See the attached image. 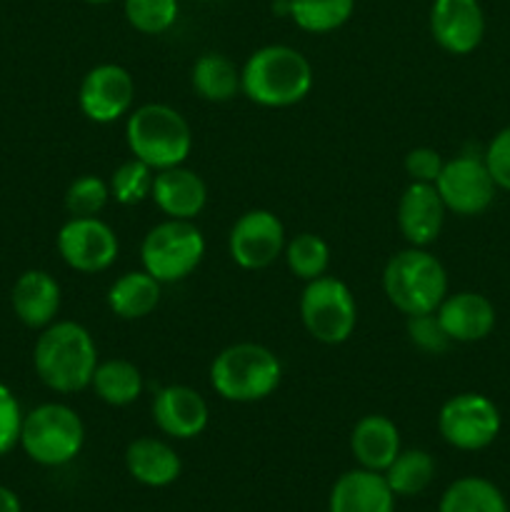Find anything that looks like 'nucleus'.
Listing matches in <instances>:
<instances>
[{"label": "nucleus", "mask_w": 510, "mask_h": 512, "mask_svg": "<svg viewBox=\"0 0 510 512\" xmlns=\"http://www.w3.org/2000/svg\"><path fill=\"white\" fill-rule=\"evenodd\" d=\"M98 363L93 335L75 320H55L35 340L33 368L53 393L73 395L90 388Z\"/></svg>", "instance_id": "1"}, {"label": "nucleus", "mask_w": 510, "mask_h": 512, "mask_svg": "<svg viewBox=\"0 0 510 512\" xmlns=\"http://www.w3.org/2000/svg\"><path fill=\"white\" fill-rule=\"evenodd\" d=\"M313 65L290 45H263L240 68V88L263 108H290L313 90Z\"/></svg>", "instance_id": "2"}, {"label": "nucleus", "mask_w": 510, "mask_h": 512, "mask_svg": "<svg viewBox=\"0 0 510 512\" xmlns=\"http://www.w3.org/2000/svg\"><path fill=\"white\" fill-rule=\"evenodd\" d=\"M125 143L133 158L158 170L185 165L193 153V130L175 108L165 103H145L130 110L125 120Z\"/></svg>", "instance_id": "3"}, {"label": "nucleus", "mask_w": 510, "mask_h": 512, "mask_svg": "<svg viewBox=\"0 0 510 512\" xmlns=\"http://www.w3.org/2000/svg\"><path fill=\"white\" fill-rule=\"evenodd\" d=\"M383 293L405 318L435 313L448 295V273L433 253L410 245L385 263Z\"/></svg>", "instance_id": "4"}, {"label": "nucleus", "mask_w": 510, "mask_h": 512, "mask_svg": "<svg viewBox=\"0 0 510 512\" xmlns=\"http://www.w3.org/2000/svg\"><path fill=\"white\" fill-rule=\"evenodd\" d=\"M283 365L260 343H235L220 350L210 365V385L228 403H260L278 390Z\"/></svg>", "instance_id": "5"}, {"label": "nucleus", "mask_w": 510, "mask_h": 512, "mask_svg": "<svg viewBox=\"0 0 510 512\" xmlns=\"http://www.w3.org/2000/svg\"><path fill=\"white\" fill-rule=\"evenodd\" d=\"M20 448L43 468L73 463L85 445V425L65 403H43L23 415Z\"/></svg>", "instance_id": "6"}, {"label": "nucleus", "mask_w": 510, "mask_h": 512, "mask_svg": "<svg viewBox=\"0 0 510 512\" xmlns=\"http://www.w3.org/2000/svg\"><path fill=\"white\" fill-rule=\"evenodd\" d=\"M205 258V238L193 220L165 218L153 225L140 243V263L158 283H180L195 273Z\"/></svg>", "instance_id": "7"}, {"label": "nucleus", "mask_w": 510, "mask_h": 512, "mask_svg": "<svg viewBox=\"0 0 510 512\" xmlns=\"http://www.w3.org/2000/svg\"><path fill=\"white\" fill-rule=\"evenodd\" d=\"M298 310L300 323L310 338L323 345L345 343L358 325V303L353 290L333 275L305 283Z\"/></svg>", "instance_id": "8"}, {"label": "nucleus", "mask_w": 510, "mask_h": 512, "mask_svg": "<svg viewBox=\"0 0 510 512\" xmlns=\"http://www.w3.org/2000/svg\"><path fill=\"white\" fill-rule=\"evenodd\" d=\"M500 410L480 393H458L445 400L438 413V433L450 448L478 453L500 435Z\"/></svg>", "instance_id": "9"}, {"label": "nucleus", "mask_w": 510, "mask_h": 512, "mask_svg": "<svg viewBox=\"0 0 510 512\" xmlns=\"http://www.w3.org/2000/svg\"><path fill=\"white\" fill-rule=\"evenodd\" d=\"M55 248L75 273L95 275L118 260L120 243L115 230L100 218H70L55 235Z\"/></svg>", "instance_id": "10"}, {"label": "nucleus", "mask_w": 510, "mask_h": 512, "mask_svg": "<svg viewBox=\"0 0 510 512\" xmlns=\"http://www.w3.org/2000/svg\"><path fill=\"white\" fill-rule=\"evenodd\" d=\"M435 188H438L448 213L475 218L493 205L498 185L490 178V170L483 158L455 155V158L445 160L443 170L435 180Z\"/></svg>", "instance_id": "11"}, {"label": "nucleus", "mask_w": 510, "mask_h": 512, "mask_svg": "<svg viewBox=\"0 0 510 512\" xmlns=\"http://www.w3.org/2000/svg\"><path fill=\"white\" fill-rule=\"evenodd\" d=\"M283 220L265 208L245 210L228 235V253L243 270L270 268L285 250Z\"/></svg>", "instance_id": "12"}, {"label": "nucleus", "mask_w": 510, "mask_h": 512, "mask_svg": "<svg viewBox=\"0 0 510 512\" xmlns=\"http://www.w3.org/2000/svg\"><path fill=\"white\" fill-rule=\"evenodd\" d=\"M135 80L123 65L103 63L85 73L78 88V108L98 125L115 123L133 110Z\"/></svg>", "instance_id": "13"}, {"label": "nucleus", "mask_w": 510, "mask_h": 512, "mask_svg": "<svg viewBox=\"0 0 510 512\" xmlns=\"http://www.w3.org/2000/svg\"><path fill=\"white\" fill-rule=\"evenodd\" d=\"M430 35L450 55H470L485 38V13L478 0H433Z\"/></svg>", "instance_id": "14"}, {"label": "nucleus", "mask_w": 510, "mask_h": 512, "mask_svg": "<svg viewBox=\"0 0 510 512\" xmlns=\"http://www.w3.org/2000/svg\"><path fill=\"white\" fill-rule=\"evenodd\" d=\"M153 423L168 438L193 440L208 428L210 408L195 388L165 385L153 398Z\"/></svg>", "instance_id": "15"}, {"label": "nucleus", "mask_w": 510, "mask_h": 512, "mask_svg": "<svg viewBox=\"0 0 510 512\" xmlns=\"http://www.w3.org/2000/svg\"><path fill=\"white\" fill-rule=\"evenodd\" d=\"M445 213L448 208L435 185L410 183L400 195L395 220H398V230L405 243L413 248H428L443 230Z\"/></svg>", "instance_id": "16"}, {"label": "nucleus", "mask_w": 510, "mask_h": 512, "mask_svg": "<svg viewBox=\"0 0 510 512\" xmlns=\"http://www.w3.org/2000/svg\"><path fill=\"white\" fill-rule=\"evenodd\" d=\"M150 198L165 218L195 220L208 205V185L195 170L175 165L155 173Z\"/></svg>", "instance_id": "17"}, {"label": "nucleus", "mask_w": 510, "mask_h": 512, "mask_svg": "<svg viewBox=\"0 0 510 512\" xmlns=\"http://www.w3.org/2000/svg\"><path fill=\"white\" fill-rule=\"evenodd\" d=\"M438 313L440 325L453 343H480L495 328V308L485 295L473 290L445 295Z\"/></svg>", "instance_id": "18"}, {"label": "nucleus", "mask_w": 510, "mask_h": 512, "mask_svg": "<svg viewBox=\"0 0 510 512\" xmlns=\"http://www.w3.org/2000/svg\"><path fill=\"white\" fill-rule=\"evenodd\" d=\"M328 512H395V493L383 473L355 468L335 480Z\"/></svg>", "instance_id": "19"}, {"label": "nucleus", "mask_w": 510, "mask_h": 512, "mask_svg": "<svg viewBox=\"0 0 510 512\" xmlns=\"http://www.w3.org/2000/svg\"><path fill=\"white\" fill-rule=\"evenodd\" d=\"M60 283L45 270H25L13 285L10 303L15 318L33 330L48 328L60 313Z\"/></svg>", "instance_id": "20"}, {"label": "nucleus", "mask_w": 510, "mask_h": 512, "mask_svg": "<svg viewBox=\"0 0 510 512\" xmlns=\"http://www.w3.org/2000/svg\"><path fill=\"white\" fill-rule=\"evenodd\" d=\"M400 450H403L400 430L388 415H363L350 433V453H353L358 468L385 473V468L398 458Z\"/></svg>", "instance_id": "21"}, {"label": "nucleus", "mask_w": 510, "mask_h": 512, "mask_svg": "<svg viewBox=\"0 0 510 512\" xmlns=\"http://www.w3.org/2000/svg\"><path fill=\"white\" fill-rule=\"evenodd\" d=\"M125 470L135 483L145 488H168L180 478V455L170 443L160 438H135L125 448Z\"/></svg>", "instance_id": "22"}, {"label": "nucleus", "mask_w": 510, "mask_h": 512, "mask_svg": "<svg viewBox=\"0 0 510 512\" xmlns=\"http://www.w3.org/2000/svg\"><path fill=\"white\" fill-rule=\"evenodd\" d=\"M160 295L163 283L145 270H130L108 288V308L120 320H143L158 308Z\"/></svg>", "instance_id": "23"}, {"label": "nucleus", "mask_w": 510, "mask_h": 512, "mask_svg": "<svg viewBox=\"0 0 510 512\" xmlns=\"http://www.w3.org/2000/svg\"><path fill=\"white\" fill-rule=\"evenodd\" d=\"M190 83L198 98L208 103H228L235 95L243 93L240 88V68L223 53H203L193 63Z\"/></svg>", "instance_id": "24"}, {"label": "nucleus", "mask_w": 510, "mask_h": 512, "mask_svg": "<svg viewBox=\"0 0 510 512\" xmlns=\"http://www.w3.org/2000/svg\"><path fill=\"white\" fill-rule=\"evenodd\" d=\"M143 373L135 363L123 358L105 360L95 368L90 388L110 408H125L143 395Z\"/></svg>", "instance_id": "25"}, {"label": "nucleus", "mask_w": 510, "mask_h": 512, "mask_svg": "<svg viewBox=\"0 0 510 512\" xmlns=\"http://www.w3.org/2000/svg\"><path fill=\"white\" fill-rule=\"evenodd\" d=\"M438 512H510L503 490L478 475H465L440 495Z\"/></svg>", "instance_id": "26"}, {"label": "nucleus", "mask_w": 510, "mask_h": 512, "mask_svg": "<svg viewBox=\"0 0 510 512\" xmlns=\"http://www.w3.org/2000/svg\"><path fill=\"white\" fill-rule=\"evenodd\" d=\"M383 478L395 493V498H413V495L425 493L435 478L433 455L420 448L400 450L398 458L385 468Z\"/></svg>", "instance_id": "27"}, {"label": "nucleus", "mask_w": 510, "mask_h": 512, "mask_svg": "<svg viewBox=\"0 0 510 512\" xmlns=\"http://www.w3.org/2000/svg\"><path fill=\"white\" fill-rule=\"evenodd\" d=\"M355 10V0H288V15L300 30L313 35L343 28Z\"/></svg>", "instance_id": "28"}, {"label": "nucleus", "mask_w": 510, "mask_h": 512, "mask_svg": "<svg viewBox=\"0 0 510 512\" xmlns=\"http://www.w3.org/2000/svg\"><path fill=\"white\" fill-rule=\"evenodd\" d=\"M283 258L288 263V270L295 278L310 280L323 278L330 268V245L315 233H300L293 240L285 243Z\"/></svg>", "instance_id": "29"}, {"label": "nucleus", "mask_w": 510, "mask_h": 512, "mask_svg": "<svg viewBox=\"0 0 510 512\" xmlns=\"http://www.w3.org/2000/svg\"><path fill=\"white\" fill-rule=\"evenodd\" d=\"M155 170L150 165H145L143 160L130 158L125 163H120L118 168L110 175V198L120 205H138L145 198H150V190H153Z\"/></svg>", "instance_id": "30"}, {"label": "nucleus", "mask_w": 510, "mask_h": 512, "mask_svg": "<svg viewBox=\"0 0 510 512\" xmlns=\"http://www.w3.org/2000/svg\"><path fill=\"white\" fill-rule=\"evenodd\" d=\"M123 13L130 28L138 33L160 35L175 25L180 3L178 0H125Z\"/></svg>", "instance_id": "31"}, {"label": "nucleus", "mask_w": 510, "mask_h": 512, "mask_svg": "<svg viewBox=\"0 0 510 512\" xmlns=\"http://www.w3.org/2000/svg\"><path fill=\"white\" fill-rule=\"evenodd\" d=\"M110 200V185L98 175H80L65 190L70 218H98Z\"/></svg>", "instance_id": "32"}, {"label": "nucleus", "mask_w": 510, "mask_h": 512, "mask_svg": "<svg viewBox=\"0 0 510 512\" xmlns=\"http://www.w3.org/2000/svg\"><path fill=\"white\" fill-rule=\"evenodd\" d=\"M408 338L410 343L418 350L430 355H440L450 348L453 340L440 325L438 313H425V315H410L408 318Z\"/></svg>", "instance_id": "33"}, {"label": "nucleus", "mask_w": 510, "mask_h": 512, "mask_svg": "<svg viewBox=\"0 0 510 512\" xmlns=\"http://www.w3.org/2000/svg\"><path fill=\"white\" fill-rule=\"evenodd\" d=\"M20 428H23V410L18 398L8 385L0 383V458L20 443Z\"/></svg>", "instance_id": "34"}, {"label": "nucleus", "mask_w": 510, "mask_h": 512, "mask_svg": "<svg viewBox=\"0 0 510 512\" xmlns=\"http://www.w3.org/2000/svg\"><path fill=\"white\" fill-rule=\"evenodd\" d=\"M483 160L488 165L490 178L495 180V185L510 193V125L493 135V140L485 148Z\"/></svg>", "instance_id": "35"}, {"label": "nucleus", "mask_w": 510, "mask_h": 512, "mask_svg": "<svg viewBox=\"0 0 510 512\" xmlns=\"http://www.w3.org/2000/svg\"><path fill=\"white\" fill-rule=\"evenodd\" d=\"M445 160L435 148H413L405 155V173L410 183H430L435 185Z\"/></svg>", "instance_id": "36"}, {"label": "nucleus", "mask_w": 510, "mask_h": 512, "mask_svg": "<svg viewBox=\"0 0 510 512\" xmlns=\"http://www.w3.org/2000/svg\"><path fill=\"white\" fill-rule=\"evenodd\" d=\"M0 512H23L20 498L10 488L0 485Z\"/></svg>", "instance_id": "37"}, {"label": "nucleus", "mask_w": 510, "mask_h": 512, "mask_svg": "<svg viewBox=\"0 0 510 512\" xmlns=\"http://www.w3.org/2000/svg\"><path fill=\"white\" fill-rule=\"evenodd\" d=\"M85 3H90V5H105V3H113V0H85Z\"/></svg>", "instance_id": "38"}]
</instances>
